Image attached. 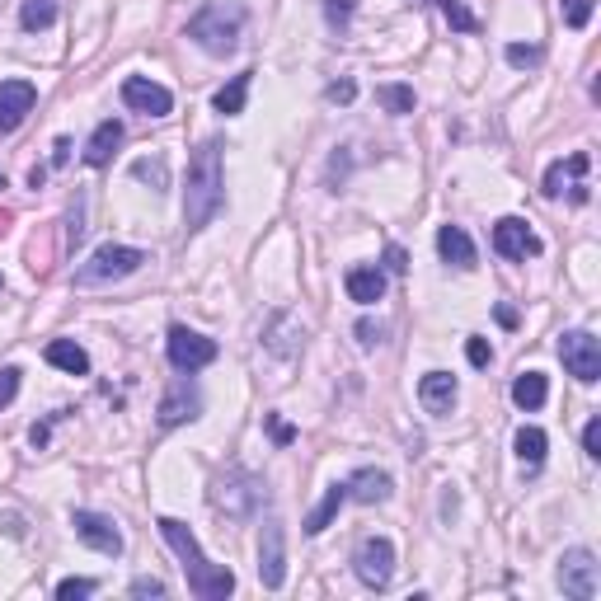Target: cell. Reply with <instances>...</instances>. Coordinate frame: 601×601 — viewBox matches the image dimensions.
I'll list each match as a JSON object with an SVG mask.
<instances>
[{
    "mask_svg": "<svg viewBox=\"0 0 601 601\" xmlns=\"http://www.w3.org/2000/svg\"><path fill=\"white\" fill-rule=\"evenodd\" d=\"M94 587H99L94 578H62V583H57V597H62V601H71V597H90Z\"/></svg>",
    "mask_w": 601,
    "mask_h": 601,
    "instance_id": "e575fe53",
    "label": "cell"
},
{
    "mask_svg": "<svg viewBox=\"0 0 601 601\" xmlns=\"http://www.w3.org/2000/svg\"><path fill=\"white\" fill-rule=\"evenodd\" d=\"M71 526H76V536L90 545L94 555H108V559L123 555V531H118V522H113V517H104V512H90V508H76V512H71Z\"/></svg>",
    "mask_w": 601,
    "mask_h": 601,
    "instance_id": "9c48e42d",
    "label": "cell"
},
{
    "mask_svg": "<svg viewBox=\"0 0 601 601\" xmlns=\"http://www.w3.org/2000/svg\"><path fill=\"white\" fill-rule=\"evenodd\" d=\"M141 263H146V249L137 245H99L90 259L76 268V287H108V282L132 278Z\"/></svg>",
    "mask_w": 601,
    "mask_h": 601,
    "instance_id": "5b68a950",
    "label": "cell"
},
{
    "mask_svg": "<svg viewBox=\"0 0 601 601\" xmlns=\"http://www.w3.org/2000/svg\"><path fill=\"white\" fill-rule=\"evenodd\" d=\"M249 80H254V71H240V76H231V85H221V90L212 94V108H216V113H226V118H235V113H245Z\"/></svg>",
    "mask_w": 601,
    "mask_h": 601,
    "instance_id": "d4e9b609",
    "label": "cell"
},
{
    "mask_svg": "<svg viewBox=\"0 0 601 601\" xmlns=\"http://www.w3.org/2000/svg\"><path fill=\"white\" fill-rule=\"evenodd\" d=\"M503 57H508V66L526 71V66H540V57H545V52H540L536 43H508V47H503Z\"/></svg>",
    "mask_w": 601,
    "mask_h": 601,
    "instance_id": "d6a6232c",
    "label": "cell"
},
{
    "mask_svg": "<svg viewBox=\"0 0 601 601\" xmlns=\"http://www.w3.org/2000/svg\"><path fill=\"white\" fill-rule=\"evenodd\" d=\"M343 287H348V296H353L357 306H376L386 296V273L381 268H348Z\"/></svg>",
    "mask_w": 601,
    "mask_h": 601,
    "instance_id": "44dd1931",
    "label": "cell"
},
{
    "mask_svg": "<svg viewBox=\"0 0 601 601\" xmlns=\"http://www.w3.org/2000/svg\"><path fill=\"white\" fill-rule=\"evenodd\" d=\"M165 353H170V367L174 371H202V367H212L216 362V339H207V334H198V329H188V324H174L170 329V339H165Z\"/></svg>",
    "mask_w": 601,
    "mask_h": 601,
    "instance_id": "52a82bcc",
    "label": "cell"
},
{
    "mask_svg": "<svg viewBox=\"0 0 601 601\" xmlns=\"http://www.w3.org/2000/svg\"><path fill=\"white\" fill-rule=\"evenodd\" d=\"M212 508L226 512L231 522H249V517H259V508L268 503V484L259 475H249V470H226V475L212 479Z\"/></svg>",
    "mask_w": 601,
    "mask_h": 601,
    "instance_id": "277c9868",
    "label": "cell"
},
{
    "mask_svg": "<svg viewBox=\"0 0 601 601\" xmlns=\"http://www.w3.org/2000/svg\"><path fill=\"white\" fill-rule=\"evenodd\" d=\"M198 409H202L198 386L179 376V381H174V386L165 390L160 409H155V423H160V428H179V423H193V418H198Z\"/></svg>",
    "mask_w": 601,
    "mask_h": 601,
    "instance_id": "7c38bea8",
    "label": "cell"
},
{
    "mask_svg": "<svg viewBox=\"0 0 601 601\" xmlns=\"http://www.w3.org/2000/svg\"><path fill=\"white\" fill-rule=\"evenodd\" d=\"M465 357H470V367H489V362H494V348L484 339H465Z\"/></svg>",
    "mask_w": 601,
    "mask_h": 601,
    "instance_id": "8d00e7d4",
    "label": "cell"
},
{
    "mask_svg": "<svg viewBox=\"0 0 601 601\" xmlns=\"http://www.w3.org/2000/svg\"><path fill=\"white\" fill-rule=\"evenodd\" d=\"M43 357L57 371H66V376H85V371H90V353H85L76 339H52L43 348Z\"/></svg>",
    "mask_w": 601,
    "mask_h": 601,
    "instance_id": "603a6c76",
    "label": "cell"
},
{
    "mask_svg": "<svg viewBox=\"0 0 601 601\" xmlns=\"http://www.w3.org/2000/svg\"><path fill=\"white\" fill-rule=\"evenodd\" d=\"M343 484H348V498H353V503H386L390 498V475L386 470H376V465L353 470Z\"/></svg>",
    "mask_w": 601,
    "mask_h": 601,
    "instance_id": "ac0fdd59",
    "label": "cell"
},
{
    "mask_svg": "<svg viewBox=\"0 0 601 601\" xmlns=\"http://www.w3.org/2000/svg\"><path fill=\"white\" fill-rule=\"evenodd\" d=\"M259 583L268 592H278L287 583V531L282 522H263V536H259Z\"/></svg>",
    "mask_w": 601,
    "mask_h": 601,
    "instance_id": "30bf717a",
    "label": "cell"
},
{
    "mask_svg": "<svg viewBox=\"0 0 601 601\" xmlns=\"http://www.w3.org/2000/svg\"><path fill=\"white\" fill-rule=\"evenodd\" d=\"M592 10H597L592 0H559V15H564L569 29H587V24H592Z\"/></svg>",
    "mask_w": 601,
    "mask_h": 601,
    "instance_id": "f546056e",
    "label": "cell"
},
{
    "mask_svg": "<svg viewBox=\"0 0 601 601\" xmlns=\"http://www.w3.org/2000/svg\"><path fill=\"white\" fill-rule=\"evenodd\" d=\"M160 536H165V545H170L174 555H179V564H184L188 573V592L198 601H226L235 592V573L226 569V564H212V559L202 555L198 536L188 531L179 517H160Z\"/></svg>",
    "mask_w": 601,
    "mask_h": 601,
    "instance_id": "6da1fadb",
    "label": "cell"
},
{
    "mask_svg": "<svg viewBox=\"0 0 601 601\" xmlns=\"http://www.w3.org/2000/svg\"><path fill=\"white\" fill-rule=\"evenodd\" d=\"M268 432H273V442H278V447H292V442H296V428H292V423H282L278 414H268Z\"/></svg>",
    "mask_w": 601,
    "mask_h": 601,
    "instance_id": "ab89813d",
    "label": "cell"
},
{
    "mask_svg": "<svg viewBox=\"0 0 601 601\" xmlns=\"http://www.w3.org/2000/svg\"><path fill=\"white\" fill-rule=\"evenodd\" d=\"M123 104L137 108V113H146V118H165V113L174 108V94L165 90V85L146 80V76H127L123 80Z\"/></svg>",
    "mask_w": 601,
    "mask_h": 601,
    "instance_id": "5bb4252c",
    "label": "cell"
},
{
    "mask_svg": "<svg viewBox=\"0 0 601 601\" xmlns=\"http://www.w3.org/2000/svg\"><path fill=\"white\" fill-rule=\"evenodd\" d=\"M66 155H71V141H57V151H52V165H66Z\"/></svg>",
    "mask_w": 601,
    "mask_h": 601,
    "instance_id": "7bdbcfd3",
    "label": "cell"
},
{
    "mask_svg": "<svg viewBox=\"0 0 601 601\" xmlns=\"http://www.w3.org/2000/svg\"><path fill=\"white\" fill-rule=\"evenodd\" d=\"M132 597H165L160 578H132Z\"/></svg>",
    "mask_w": 601,
    "mask_h": 601,
    "instance_id": "60d3db41",
    "label": "cell"
},
{
    "mask_svg": "<svg viewBox=\"0 0 601 601\" xmlns=\"http://www.w3.org/2000/svg\"><path fill=\"white\" fill-rule=\"evenodd\" d=\"M132 179H141V184H155V188H165V184H170V170H165V160L155 155V160H137V165H132Z\"/></svg>",
    "mask_w": 601,
    "mask_h": 601,
    "instance_id": "4dcf8cb0",
    "label": "cell"
},
{
    "mask_svg": "<svg viewBox=\"0 0 601 601\" xmlns=\"http://www.w3.org/2000/svg\"><path fill=\"white\" fill-rule=\"evenodd\" d=\"M583 451L592 456V461H601V418H587V428H583Z\"/></svg>",
    "mask_w": 601,
    "mask_h": 601,
    "instance_id": "74e56055",
    "label": "cell"
},
{
    "mask_svg": "<svg viewBox=\"0 0 601 601\" xmlns=\"http://www.w3.org/2000/svg\"><path fill=\"white\" fill-rule=\"evenodd\" d=\"M19 376H24L19 367H5V371H0V409H10V400L19 395Z\"/></svg>",
    "mask_w": 601,
    "mask_h": 601,
    "instance_id": "d590c367",
    "label": "cell"
},
{
    "mask_svg": "<svg viewBox=\"0 0 601 601\" xmlns=\"http://www.w3.org/2000/svg\"><path fill=\"white\" fill-rule=\"evenodd\" d=\"M545 400H550V381H545V371H522V376L512 381V404H517V409L536 414V409H545Z\"/></svg>",
    "mask_w": 601,
    "mask_h": 601,
    "instance_id": "7402d4cb",
    "label": "cell"
},
{
    "mask_svg": "<svg viewBox=\"0 0 601 601\" xmlns=\"http://www.w3.org/2000/svg\"><path fill=\"white\" fill-rule=\"evenodd\" d=\"M118 146H123V123H118V118H104V123L94 127L90 146H85V165H90V170H104Z\"/></svg>",
    "mask_w": 601,
    "mask_h": 601,
    "instance_id": "d6986e66",
    "label": "cell"
},
{
    "mask_svg": "<svg viewBox=\"0 0 601 601\" xmlns=\"http://www.w3.org/2000/svg\"><path fill=\"white\" fill-rule=\"evenodd\" d=\"M376 104L386 108V113H395V118H404V113H414V90L409 85H376Z\"/></svg>",
    "mask_w": 601,
    "mask_h": 601,
    "instance_id": "4316f807",
    "label": "cell"
},
{
    "mask_svg": "<svg viewBox=\"0 0 601 601\" xmlns=\"http://www.w3.org/2000/svg\"><path fill=\"white\" fill-rule=\"evenodd\" d=\"M418 404L437 418L451 414V409H456V376H451V371H428V376L418 381Z\"/></svg>",
    "mask_w": 601,
    "mask_h": 601,
    "instance_id": "e0dca14e",
    "label": "cell"
},
{
    "mask_svg": "<svg viewBox=\"0 0 601 601\" xmlns=\"http://www.w3.org/2000/svg\"><path fill=\"white\" fill-rule=\"evenodd\" d=\"M353 334H357V348H367V353H371L376 343L386 339V324H376V320H357Z\"/></svg>",
    "mask_w": 601,
    "mask_h": 601,
    "instance_id": "836d02e7",
    "label": "cell"
},
{
    "mask_svg": "<svg viewBox=\"0 0 601 601\" xmlns=\"http://www.w3.org/2000/svg\"><path fill=\"white\" fill-rule=\"evenodd\" d=\"M52 19H57V0H24V10H19V24L29 33L52 29Z\"/></svg>",
    "mask_w": 601,
    "mask_h": 601,
    "instance_id": "83f0119b",
    "label": "cell"
},
{
    "mask_svg": "<svg viewBox=\"0 0 601 601\" xmlns=\"http://www.w3.org/2000/svg\"><path fill=\"white\" fill-rule=\"evenodd\" d=\"M583 174H587V155L583 151L569 155V165H564V160H555V165L545 170V198H564V188H569L573 202H587Z\"/></svg>",
    "mask_w": 601,
    "mask_h": 601,
    "instance_id": "2e32d148",
    "label": "cell"
},
{
    "mask_svg": "<svg viewBox=\"0 0 601 601\" xmlns=\"http://www.w3.org/2000/svg\"><path fill=\"white\" fill-rule=\"evenodd\" d=\"M498 324H508V329H512V324H517V310H512V306H498Z\"/></svg>",
    "mask_w": 601,
    "mask_h": 601,
    "instance_id": "ee69618b",
    "label": "cell"
},
{
    "mask_svg": "<svg viewBox=\"0 0 601 601\" xmlns=\"http://www.w3.org/2000/svg\"><path fill=\"white\" fill-rule=\"evenodd\" d=\"M324 99H329V104H353V99H357V85H353V80H334V85L324 90Z\"/></svg>",
    "mask_w": 601,
    "mask_h": 601,
    "instance_id": "f35d334b",
    "label": "cell"
},
{
    "mask_svg": "<svg viewBox=\"0 0 601 601\" xmlns=\"http://www.w3.org/2000/svg\"><path fill=\"white\" fill-rule=\"evenodd\" d=\"M353 10H357V0H324V19H329V29H339V33H348Z\"/></svg>",
    "mask_w": 601,
    "mask_h": 601,
    "instance_id": "1f68e13d",
    "label": "cell"
},
{
    "mask_svg": "<svg viewBox=\"0 0 601 601\" xmlns=\"http://www.w3.org/2000/svg\"><path fill=\"white\" fill-rule=\"evenodd\" d=\"M226 202V174H221V141H202L193 165H188V188H184V226L202 231L212 226V216Z\"/></svg>",
    "mask_w": 601,
    "mask_h": 601,
    "instance_id": "7a4b0ae2",
    "label": "cell"
},
{
    "mask_svg": "<svg viewBox=\"0 0 601 601\" xmlns=\"http://www.w3.org/2000/svg\"><path fill=\"white\" fill-rule=\"evenodd\" d=\"M343 503H348V484H329V489H324V498L315 503V512L306 517V536H320L324 526H329L334 517H339Z\"/></svg>",
    "mask_w": 601,
    "mask_h": 601,
    "instance_id": "cb8c5ba5",
    "label": "cell"
},
{
    "mask_svg": "<svg viewBox=\"0 0 601 601\" xmlns=\"http://www.w3.org/2000/svg\"><path fill=\"white\" fill-rule=\"evenodd\" d=\"M559 587L573 601L597 597V555L592 550H569V555L559 559Z\"/></svg>",
    "mask_w": 601,
    "mask_h": 601,
    "instance_id": "8fae6325",
    "label": "cell"
},
{
    "mask_svg": "<svg viewBox=\"0 0 601 601\" xmlns=\"http://www.w3.org/2000/svg\"><path fill=\"white\" fill-rule=\"evenodd\" d=\"M38 104V85L33 80H0V137L15 132Z\"/></svg>",
    "mask_w": 601,
    "mask_h": 601,
    "instance_id": "4fadbf2b",
    "label": "cell"
},
{
    "mask_svg": "<svg viewBox=\"0 0 601 601\" xmlns=\"http://www.w3.org/2000/svg\"><path fill=\"white\" fill-rule=\"evenodd\" d=\"M559 357H564L573 381H583V386H592L601 376V339L592 329H569V334L559 339Z\"/></svg>",
    "mask_w": 601,
    "mask_h": 601,
    "instance_id": "ba28073f",
    "label": "cell"
},
{
    "mask_svg": "<svg viewBox=\"0 0 601 601\" xmlns=\"http://www.w3.org/2000/svg\"><path fill=\"white\" fill-rule=\"evenodd\" d=\"M245 5L240 0H207L198 15L188 19V38L207 52V57H231L240 38H245Z\"/></svg>",
    "mask_w": 601,
    "mask_h": 601,
    "instance_id": "3957f363",
    "label": "cell"
},
{
    "mask_svg": "<svg viewBox=\"0 0 601 601\" xmlns=\"http://www.w3.org/2000/svg\"><path fill=\"white\" fill-rule=\"evenodd\" d=\"M545 447H550V437L540 428H522L517 437H512V451H517V461L526 465V470H540V461H545Z\"/></svg>",
    "mask_w": 601,
    "mask_h": 601,
    "instance_id": "484cf974",
    "label": "cell"
},
{
    "mask_svg": "<svg viewBox=\"0 0 601 601\" xmlns=\"http://www.w3.org/2000/svg\"><path fill=\"white\" fill-rule=\"evenodd\" d=\"M353 573L357 583L371 587V592L390 587V578H395V545L386 536H362L353 550Z\"/></svg>",
    "mask_w": 601,
    "mask_h": 601,
    "instance_id": "8992f818",
    "label": "cell"
},
{
    "mask_svg": "<svg viewBox=\"0 0 601 601\" xmlns=\"http://www.w3.org/2000/svg\"><path fill=\"white\" fill-rule=\"evenodd\" d=\"M437 10L447 15V24H451L456 33H479V19L470 15V10H465L461 0H437Z\"/></svg>",
    "mask_w": 601,
    "mask_h": 601,
    "instance_id": "f1b7e54d",
    "label": "cell"
},
{
    "mask_svg": "<svg viewBox=\"0 0 601 601\" xmlns=\"http://www.w3.org/2000/svg\"><path fill=\"white\" fill-rule=\"evenodd\" d=\"M494 249L503 254V259H536L540 240L522 216H503V221L494 226Z\"/></svg>",
    "mask_w": 601,
    "mask_h": 601,
    "instance_id": "9a60e30c",
    "label": "cell"
},
{
    "mask_svg": "<svg viewBox=\"0 0 601 601\" xmlns=\"http://www.w3.org/2000/svg\"><path fill=\"white\" fill-rule=\"evenodd\" d=\"M437 254H442L451 268H475V240L465 235V226H442V231H437Z\"/></svg>",
    "mask_w": 601,
    "mask_h": 601,
    "instance_id": "ffe728a7",
    "label": "cell"
},
{
    "mask_svg": "<svg viewBox=\"0 0 601 601\" xmlns=\"http://www.w3.org/2000/svg\"><path fill=\"white\" fill-rule=\"evenodd\" d=\"M386 268H390V273H404V268H409V254H404L400 245H390L386 249Z\"/></svg>",
    "mask_w": 601,
    "mask_h": 601,
    "instance_id": "b9f144b4",
    "label": "cell"
}]
</instances>
